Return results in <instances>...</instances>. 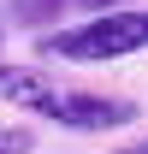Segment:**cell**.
<instances>
[{"mask_svg":"<svg viewBox=\"0 0 148 154\" xmlns=\"http://www.w3.org/2000/svg\"><path fill=\"white\" fill-rule=\"evenodd\" d=\"M54 125H65V131H119V125H136V107H130L125 95H83V89H59L54 101H48V113Z\"/></svg>","mask_w":148,"mask_h":154,"instance_id":"cell-2","label":"cell"},{"mask_svg":"<svg viewBox=\"0 0 148 154\" xmlns=\"http://www.w3.org/2000/svg\"><path fill=\"white\" fill-rule=\"evenodd\" d=\"M148 48V12H101L89 24H71L59 36L42 42L48 59H77V65H95V59H125Z\"/></svg>","mask_w":148,"mask_h":154,"instance_id":"cell-1","label":"cell"},{"mask_svg":"<svg viewBox=\"0 0 148 154\" xmlns=\"http://www.w3.org/2000/svg\"><path fill=\"white\" fill-rule=\"evenodd\" d=\"M0 154H30V131H0Z\"/></svg>","mask_w":148,"mask_h":154,"instance_id":"cell-4","label":"cell"},{"mask_svg":"<svg viewBox=\"0 0 148 154\" xmlns=\"http://www.w3.org/2000/svg\"><path fill=\"white\" fill-rule=\"evenodd\" d=\"M59 95V83L42 65H18V59H0V101L24 107V113H48V101Z\"/></svg>","mask_w":148,"mask_h":154,"instance_id":"cell-3","label":"cell"},{"mask_svg":"<svg viewBox=\"0 0 148 154\" xmlns=\"http://www.w3.org/2000/svg\"><path fill=\"white\" fill-rule=\"evenodd\" d=\"M89 6H101V12H113V6H119V0H89Z\"/></svg>","mask_w":148,"mask_h":154,"instance_id":"cell-5","label":"cell"},{"mask_svg":"<svg viewBox=\"0 0 148 154\" xmlns=\"http://www.w3.org/2000/svg\"><path fill=\"white\" fill-rule=\"evenodd\" d=\"M0 42H6V30H0Z\"/></svg>","mask_w":148,"mask_h":154,"instance_id":"cell-6","label":"cell"}]
</instances>
